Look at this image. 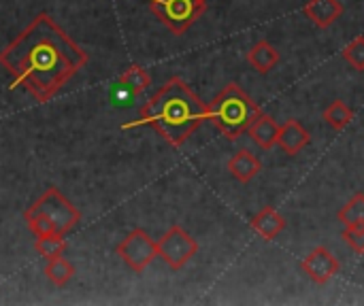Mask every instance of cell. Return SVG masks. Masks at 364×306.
Returning a JSON list of instances; mask_svg holds the SVG:
<instances>
[{
  "label": "cell",
  "instance_id": "obj_1",
  "mask_svg": "<svg viewBox=\"0 0 364 306\" xmlns=\"http://www.w3.org/2000/svg\"><path fill=\"white\" fill-rule=\"evenodd\" d=\"M0 64L38 102H49L85 64L87 53L49 17L36 15L2 51Z\"/></svg>",
  "mask_w": 364,
  "mask_h": 306
},
{
  "label": "cell",
  "instance_id": "obj_2",
  "mask_svg": "<svg viewBox=\"0 0 364 306\" xmlns=\"http://www.w3.org/2000/svg\"><path fill=\"white\" fill-rule=\"evenodd\" d=\"M207 119V104L190 89V85L173 77L168 79L147 104L141 109L139 121L126 124L132 126H151L156 132L173 147H181Z\"/></svg>",
  "mask_w": 364,
  "mask_h": 306
},
{
  "label": "cell",
  "instance_id": "obj_3",
  "mask_svg": "<svg viewBox=\"0 0 364 306\" xmlns=\"http://www.w3.org/2000/svg\"><path fill=\"white\" fill-rule=\"evenodd\" d=\"M258 113V104L237 83H228L207 106V119L230 141L247 132Z\"/></svg>",
  "mask_w": 364,
  "mask_h": 306
},
{
  "label": "cell",
  "instance_id": "obj_4",
  "mask_svg": "<svg viewBox=\"0 0 364 306\" xmlns=\"http://www.w3.org/2000/svg\"><path fill=\"white\" fill-rule=\"evenodd\" d=\"M151 13L173 32V34H183L192 23H196L205 9L207 2L203 0H147Z\"/></svg>",
  "mask_w": 364,
  "mask_h": 306
},
{
  "label": "cell",
  "instance_id": "obj_5",
  "mask_svg": "<svg viewBox=\"0 0 364 306\" xmlns=\"http://www.w3.org/2000/svg\"><path fill=\"white\" fill-rule=\"evenodd\" d=\"M28 211L32 213H41L45 217H49L55 226V232L66 236L79 222H81V213L73 207L70 200H66L58 187H49L43 192V196L28 207Z\"/></svg>",
  "mask_w": 364,
  "mask_h": 306
},
{
  "label": "cell",
  "instance_id": "obj_6",
  "mask_svg": "<svg viewBox=\"0 0 364 306\" xmlns=\"http://www.w3.org/2000/svg\"><path fill=\"white\" fill-rule=\"evenodd\" d=\"M196 253L198 243L181 226H171L158 241V258H162L173 271L183 268Z\"/></svg>",
  "mask_w": 364,
  "mask_h": 306
},
{
  "label": "cell",
  "instance_id": "obj_7",
  "mask_svg": "<svg viewBox=\"0 0 364 306\" xmlns=\"http://www.w3.org/2000/svg\"><path fill=\"white\" fill-rule=\"evenodd\" d=\"M117 256L130 271L143 273L158 258V243L151 241V236L145 230L136 228L117 245Z\"/></svg>",
  "mask_w": 364,
  "mask_h": 306
},
{
  "label": "cell",
  "instance_id": "obj_8",
  "mask_svg": "<svg viewBox=\"0 0 364 306\" xmlns=\"http://www.w3.org/2000/svg\"><path fill=\"white\" fill-rule=\"evenodd\" d=\"M303 273L318 285L328 283L337 273H339V260L326 249V247H316L303 262H301Z\"/></svg>",
  "mask_w": 364,
  "mask_h": 306
},
{
  "label": "cell",
  "instance_id": "obj_9",
  "mask_svg": "<svg viewBox=\"0 0 364 306\" xmlns=\"http://www.w3.org/2000/svg\"><path fill=\"white\" fill-rule=\"evenodd\" d=\"M250 136H252V141L260 147V149H264V151H269V149H273L275 145H277V136H279V126H277V121L271 117V115H267V113H258L256 115V119L252 121V126H250Z\"/></svg>",
  "mask_w": 364,
  "mask_h": 306
},
{
  "label": "cell",
  "instance_id": "obj_10",
  "mask_svg": "<svg viewBox=\"0 0 364 306\" xmlns=\"http://www.w3.org/2000/svg\"><path fill=\"white\" fill-rule=\"evenodd\" d=\"M303 11L318 28H328L341 17L343 4L339 0H309Z\"/></svg>",
  "mask_w": 364,
  "mask_h": 306
},
{
  "label": "cell",
  "instance_id": "obj_11",
  "mask_svg": "<svg viewBox=\"0 0 364 306\" xmlns=\"http://www.w3.org/2000/svg\"><path fill=\"white\" fill-rule=\"evenodd\" d=\"M277 145L288 153V155H296L299 151H303L309 145V132L294 119H288L284 126H279V136H277Z\"/></svg>",
  "mask_w": 364,
  "mask_h": 306
},
{
  "label": "cell",
  "instance_id": "obj_12",
  "mask_svg": "<svg viewBox=\"0 0 364 306\" xmlns=\"http://www.w3.org/2000/svg\"><path fill=\"white\" fill-rule=\"evenodd\" d=\"M250 226H252V230H254L258 236H262L264 241H273L275 236H279V232H284L286 219H284L275 209L267 207V209H262V211L252 219Z\"/></svg>",
  "mask_w": 364,
  "mask_h": 306
},
{
  "label": "cell",
  "instance_id": "obj_13",
  "mask_svg": "<svg viewBox=\"0 0 364 306\" xmlns=\"http://www.w3.org/2000/svg\"><path fill=\"white\" fill-rule=\"evenodd\" d=\"M260 160L252 153V151H247V149H243V151H237L232 158H230V162H228V170L232 173V177L235 179H239L241 183H247V181H252L258 173H260Z\"/></svg>",
  "mask_w": 364,
  "mask_h": 306
},
{
  "label": "cell",
  "instance_id": "obj_14",
  "mask_svg": "<svg viewBox=\"0 0 364 306\" xmlns=\"http://www.w3.org/2000/svg\"><path fill=\"white\" fill-rule=\"evenodd\" d=\"M247 62H250L260 75H267V72L279 62V53H277V49H275L269 40H258V43L247 51Z\"/></svg>",
  "mask_w": 364,
  "mask_h": 306
},
{
  "label": "cell",
  "instance_id": "obj_15",
  "mask_svg": "<svg viewBox=\"0 0 364 306\" xmlns=\"http://www.w3.org/2000/svg\"><path fill=\"white\" fill-rule=\"evenodd\" d=\"M117 85H119L124 92H128L130 96H139V94H143V92L151 85V77L147 75V70H145L143 66L132 64V66H128V68L119 75Z\"/></svg>",
  "mask_w": 364,
  "mask_h": 306
},
{
  "label": "cell",
  "instance_id": "obj_16",
  "mask_svg": "<svg viewBox=\"0 0 364 306\" xmlns=\"http://www.w3.org/2000/svg\"><path fill=\"white\" fill-rule=\"evenodd\" d=\"M45 275L47 279L58 285V288H64L73 277H75V268L73 264L66 260V258H53V260H47V268H45Z\"/></svg>",
  "mask_w": 364,
  "mask_h": 306
},
{
  "label": "cell",
  "instance_id": "obj_17",
  "mask_svg": "<svg viewBox=\"0 0 364 306\" xmlns=\"http://www.w3.org/2000/svg\"><path fill=\"white\" fill-rule=\"evenodd\" d=\"M339 222L346 228H363L364 226V194H356L341 211Z\"/></svg>",
  "mask_w": 364,
  "mask_h": 306
},
{
  "label": "cell",
  "instance_id": "obj_18",
  "mask_svg": "<svg viewBox=\"0 0 364 306\" xmlns=\"http://www.w3.org/2000/svg\"><path fill=\"white\" fill-rule=\"evenodd\" d=\"M352 117H354V113L343 100H333L324 111V121L335 130H343L352 121Z\"/></svg>",
  "mask_w": 364,
  "mask_h": 306
},
{
  "label": "cell",
  "instance_id": "obj_19",
  "mask_svg": "<svg viewBox=\"0 0 364 306\" xmlns=\"http://www.w3.org/2000/svg\"><path fill=\"white\" fill-rule=\"evenodd\" d=\"M34 249H36L45 260H53V258L64 256V251H66V241H64V236H62V234L41 236V239H36Z\"/></svg>",
  "mask_w": 364,
  "mask_h": 306
},
{
  "label": "cell",
  "instance_id": "obj_20",
  "mask_svg": "<svg viewBox=\"0 0 364 306\" xmlns=\"http://www.w3.org/2000/svg\"><path fill=\"white\" fill-rule=\"evenodd\" d=\"M343 58L348 64H352L356 70H364V36H356L346 49H343Z\"/></svg>",
  "mask_w": 364,
  "mask_h": 306
},
{
  "label": "cell",
  "instance_id": "obj_21",
  "mask_svg": "<svg viewBox=\"0 0 364 306\" xmlns=\"http://www.w3.org/2000/svg\"><path fill=\"white\" fill-rule=\"evenodd\" d=\"M343 241H346L356 253H364V226L363 228H346Z\"/></svg>",
  "mask_w": 364,
  "mask_h": 306
},
{
  "label": "cell",
  "instance_id": "obj_22",
  "mask_svg": "<svg viewBox=\"0 0 364 306\" xmlns=\"http://www.w3.org/2000/svg\"><path fill=\"white\" fill-rule=\"evenodd\" d=\"M203 2H207V0H203Z\"/></svg>",
  "mask_w": 364,
  "mask_h": 306
}]
</instances>
